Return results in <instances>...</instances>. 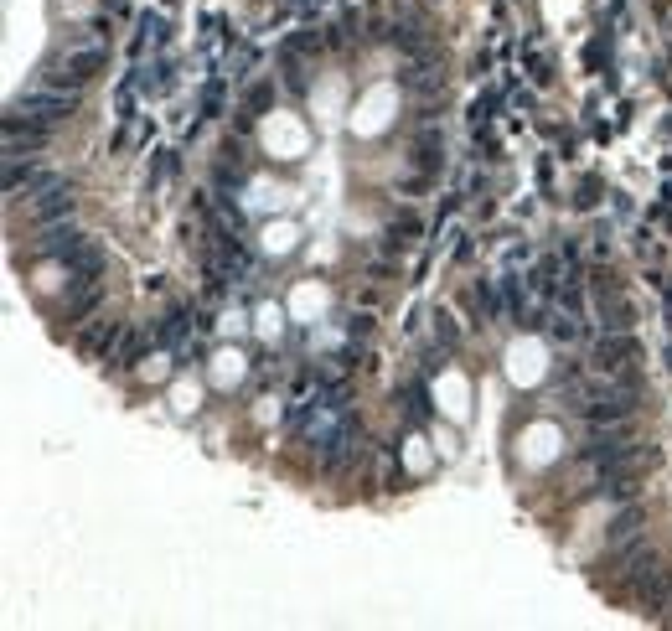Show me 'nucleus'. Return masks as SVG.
Masks as SVG:
<instances>
[{"label":"nucleus","mask_w":672,"mask_h":631,"mask_svg":"<svg viewBox=\"0 0 672 631\" xmlns=\"http://www.w3.org/2000/svg\"><path fill=\"white\" fill-rule=\"evenodd\" d=\"M166 363H171L166 352H156V357H140V373H145L150 383H156V378H166Z\"/></svg>","instance_id":"obj_17"},{"label":"nucleus","mask_w":672,"mask_h":631,"mask_svg":"<svg viewBox=\"0 0 672 631\" xmlns=\"http://www.w3.org/2000/svg\"><path fill=\"white\" fill-rule=\"evenodd\" d=\"M259 145L269 150L274 161H305V150H311V130H305L300 114L269 109L264 125H259Z\"/></svg>","instance_id":"obj_3"},{"label":"nucleus","mask_w":672,"mask_h":631,"mask_svg":"<svg viewBox=\"0 0 672 631\" xmlns=\"http://www.w3.org/2000/svg\"><path fill=\"white\" fill-rule=\"evenodd\" d=\"M290 197H295L290 187H274V182H254V187H249V197H243V202H249L254 213H274V207H285Z\"/></svg>","instance_id":"obj_12"},{"label":"nucleus","mask_w":672,"mask_h":631,"mask_svg":"<svg viewBox=\"0 0 672 631\" xmlns=\"http://www.w3.org/2000/svg\"><path fill=\"white\" fill-rule=\"evenodd\" d=\"M109 63V42L99 32H68L63 42H57V52L42 63V83L52 88H83L94 83Z\"/></svg>","instance_id":"obj_1"},{"label":"nucleus","mask_w":672,"mask_h":631,"mask_svg":"<svg viewBox=\"0 0 672 631\" xmlns=\"http://www.w3.org/2000/svg\"><path fill=\"white\" fill-rule=\"evenodd\" d=\"M326 285H316V280H300L295 285V295H290V316L295 321H305V326H316L321 316H326Z\"/></svg>","instance_id":"obj_8"},{"label":"nucleus","mask_w":672,"mask_h":631,"mask_svg":"<svg viewBox=\"0 0 672 631\" xmlns=\"http://www.w3.org/2000/svg\"><path fill=\"white\" fill-rule=\"evenodd\" d=\"M621 357H631V337H605L600 342V352H595V363H600V373H621L626 363H621Z\"/></svg>","instance_id":"obj_14"},{"label":"nucleus","mask_w":672,"mask_h":631,"mask_svg":"<svg viewBox=\"0 0 672 631\" xmlns=\"http://www.w3.org/2000/svg\"><path fill=\"white\" fill-rule=\"evenodd\" d=\"M404 466H409V476H424L435 466V450H430V440H419V435H409L404 440Z\"/></svg>","instance_id":"obj_16"},{"label":"nucleus","mask_w":672,"mask_h":631,"mask_svg":"<svg viewBox=\"0 0 672 631\" xmlns=\"http://www.w3.org/2000/svg\"><path fill=\"white\" fill-rule=\"evenodd\" d=\"M393 114H399V88H393V83H373L368 94L357 99V109H352V135L357 140L383 135L393 125Z\"/></svg>","instance_id":"obj_4"},{"label":"nucleus","mask_w":672,"mask_h":631,"mask_svg":"<svg viewBox=\"0 0 672 631\" xmlns=\"http://www.w3.org/2000/svg\"><path fill=\"white\" fill-rule=\"evenodd\" d=\"M507 378H512L517 388H538V383L548 378V347H543L538 337H517V342L507 347Z\"/></svg>","instance_id":"obj_6"},{"label":"nucleus","mask_w":672,"mask_h":631,"mask_svg":"<svg viewBox=\"0 0 672 631\" xmlns=\"http://www.w3.org/2000/svg\"><path fill=\"white\" fill-rule=\"evenodd\" d=\"M430 394H435V409H440L445 419H455V425L471 414V383H466L461 373H440Z\"/></svg>","instance_id":"obj_7"},{"label":"nucleus","mask_w":672,"mask_h":631,"mask_svg":"<svg viewBox=\"0 0 672 631\" xmlns=\"http://www.w3.org/2000/svg\"><path fill=\"white\" fill-rule=\"evenodd\" d=\"M207 378H212V388H238L243 378H249V357H243L238 347H223L218 357H212Z\"/></svg>","instance_id":"obj_9"},{"label":"nucleus","mask_w":672,"mask_h":631,"mask_svg":"<svg viewBox=\"0 0 672 631\" xmlns=\"http://www.w3.org/2000/svg\"><path fill=\"white\" fill-rule=\"evenodd\" d=\"M559 450H564V430L548 425V419H533V425L517 435V461L528 471H543L548 461H559Z\"/></svg>","instance_id":"obj_5"},{"label":"nucleus","mask_w":672,"mask_h":631,"mask_svg":"<svg viewBox=\"0 0 672 631\" xmlns=\"http://www.w3.org/2000/svg\"><path fill=\"white\" fill-rule=\"evenodd\" d=\"M197 409H202V388H197L192 378H176V383H171V414L192 419Z\"/></svg>","instance_id":"obj_13"},{"label":"nucleus","mask_w":672,"mask_h":631,"mask_svg":"<svg viewBox=\"0 0 672 631\" xmlns=\"http://www.w3.org/2000/svg\"><path fill=\"white\" fill-rule=\"evenodd\" d=\"M78 109V88H52V83H32L26 94L11 99L6 125H32V130H57L63 119Z\"/></svg>","instance_id":"obj_2"},{"label":"nucleus","mask_w":672,"mask_h":631,"mask_svg":"<svg viewBox=\"0 0 672 631\" xmlns=\"http://www.w3.org/2000/svg\"><path fill=\"white\" fill-rule=\"evenodd\" d=\"M259 249H264L269 259H285V254H295V249H300V223H290V218L269 223V228H264V238H259Z\"/></svg>","instance_id":"obj_10"},{"label":"nucleus","mask_w":672,"mask_h":631,"mask_svg":"<svg viewBox=\"0 0 672 631\" xmlns=\"http://www.w3.org/2000/svg\"><path fill=\"white\" fill-rule=\"evenodd\" d=\"M342 99H347V83L336 78V73H331V78H326L321 88H311V104H316V114H321V119L342 114Z\"/></svg>","instance_id":"obj_11"},{"label":"nucleus","mask_w":672,"mask_h":631,"mask_svg":"<svg viewBox=\"0 0 672 631\" xmlns=\"http://www.w3.org/2000/svg\"><path fill=\"white\" fill-rule=\"evenodd\" d=\"M285 316H290L285 306H274V300H264V306L254 311V332H259L264 342H274V337L285 332Z\"/></svg>","instance_id":"obj_15"},{"label":"nucleus","mask_w":672,"mask_h":631,"mask_svg":"<svg viewBox=\"0 0 672 631\" xmlns=\"http://www.w3.org/2000/svg\"><path fill=\"white\" fill-rule=\"evenodd\" d=\"M218 332H228V337H238V332H243V316H238V311H228V316L218 321Z\"/></svg>","instance_id":"obj_18"}]
</instances>
